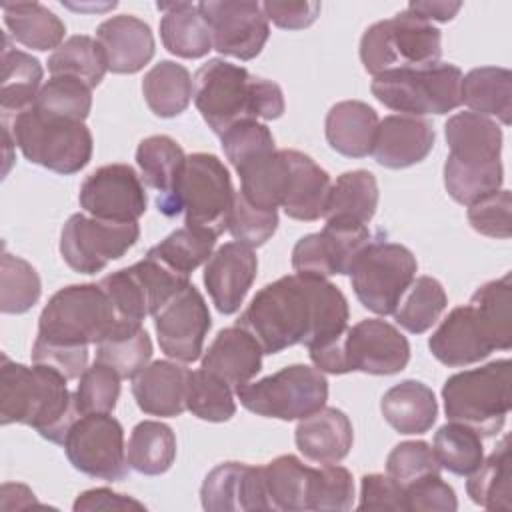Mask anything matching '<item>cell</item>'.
Segmentation results:
<instances>
[{"label": "cell", "instance_id": "60", "mask_svg": "<svg viewBox=\"0 0 512 512\" xmlns=\"http://www.w3.org/2000/svg\"><path fill=\"white\" fill-rule=\"evenodd\" d=\"M32 362L50 366L60 374H64L68 380H72V378H80L88 368V348L56 346L36 338L32 346Z\"/></svg>", "mask_w": 512, "mask_h": 512}, {"label": "cell", "instance_id": "15", "mask_svg": "<svg viewBox=\"0 0 512 512\" xmlns=\"http://www.w3.org/2000/svg\"><path fill=\"white\" fill-rule=\"evenodd\" d=\"M204 16L212 48L238 60L256 58L268 36L270 26L260 2L254 0H208L198 4Z\"/></svg>", "mask_w": 512, "mask_h": 512}, {"label": "cell", "instance_id": "26", "mask_svg": "<svg viewBox=\"0 0 512 512\" xmlns=\"http://www.w3.org/2000/svg\"><path fill=\"white\" fill-rule=\"evenodd\" d=\"M190 370L182 362L156 360L132 378V396L144 414L174 418L186 410Z\"/></svg>", "mask_w": 512, "mask_h": 512}, {"label": "cell", "instance_id": "55", "mask_svg": "<svg viewBox=\"0 0 512 512\" xmlns=\"http://www.w3.org/2000/svg\"><path fill=\"white\" fill-rule=\"evenodd\" d=\"M434 448L424 440H406L396 444L386 458V474L404 490L416 480L440 474Z\"/></svg>", "mask_w": 512, "mask_h": 512}, {"label": "cell", "instance_id": "38", "mask_svg": "<svg viewBox=\"0 0 512 512\" xmlns=\"http://www.w3.org/2000/svg\"><path fill=\"white\" fill-rule=\"evenodd\" d=\"M462 104L470 112L496 116L508 126L512 118V72L500 66L472 68L462 76Z\"/></svg>", "mask_w": 512, "mask_h": 512}, {"label": "cell", "instance_id": "50", "mask_svg": "<svg viewBox=\"0 0 512 512\" xmlns=\"http://www.w3.org/2000/svg\"><path fill=\"white\" fill-rule=\"evenodd\" d=\"M42 294V282L36 268L10 252L2 254L0 272V310L4 314L28 312Z\"/></svg>", "mask_w": 512, "mask_h": 512}, {"label": "cell", "instance_id": "58", "mask_svg": "<svg viewBox=\"0 0 512 512\" xmlns=\"http://www.w3.org/2000/svg\"><path fill=\"white\" fill-rule=\"evenodd\" d=\"M220 142L226 158L234 168L260 152L276 148L270 128L258 120H244L234 124L220 136Z\"/></svg>", "mask_w": 512, "mask_h": 512}, {"label": "cell", "instance_id": "14", "mask_svg": "<svg viewBox=\"0 0 512 512\" xmlns=\"http://www.w3.org/2000/svg\"><path fill=\"white\" fill-rule=\"evenodd\" d=\"M70 464L92 478L118 482L128 474L124 428L112 414H82L64 442Z\"/></svg>", "mask_w": 512, "mask_h": 512}, {"label": "cell", "instance_id": "4", "mask_svg": "<svg viewBox=\"0 0 512 512\" xmlns=\"http://www.w3.org/2000/svg\"><path fill=\"white\" fill-rule=\"evenodd\" d=\"M24 158L56 174H76L92 158V132L82 120L38 110L34 104L10 120H2Z\"/></svg>", "mask_w": 512, "mask_h": 512}, {"label": "cell", "instance_id": "12", "mask_svg": "<svg viewBox=\"0 0 512 512\" xmlns=\"http://www.w3.org/2000/svg\"><path fill=\"white\" fill-rule=\"evenodd\" d=\"M98 284L108 294L120 320L142 324L146 316H154L174 294L188 286L190 276L178 274L146 254L144 260L104 276Z\"/></svg>", "mask_w": 512, "mask_h": 512}, {"label": "cell", "instance_id": "33", "mask_svg": "<svg viewBox=\"0 0 512 512\" xmlns=\"http://www.w3.org/2000/svg\"><path fill=\"white\" fill-rule=\"evenodd\" d=\"M384 420L400 434H424L438 418V402L430 386L420 380H402L380 400Z\"/></svg>", "mask_w": 512, "mask_h": 512}, {"label": "cell", "instance_id": "49", "mask_svg": "<svg viewBox=\"0 0 512 512\" xmlns=\"http://www.w3.org/2000/svg\"><path fill=\"white\" fill-rule=\"evenodd\" d=\"M214 244H216L214 236L200 232L196 228L182 226L170 232L156 246H152L148 254L164 262L174 272L190 276V272H194L200 264L208 262V258L212 256Z\"/></svg>", "mask_w": 512, "mask_h": 512}, {"label": "cell", "instance_id": "48", "mask_svg": "<svg viewBox=\"0 0 512 512\" xmlns=\"http://www.w3.org/2000/svg\"><path fill=\"white\" fill-rule=\"evenodd\" d=\"M186 410L206 422L230 420L236 414L232 386L204 368L190 370L186 386Z\"/></svg>", "mask_w": 512, "mask_h": 512}, {"label": "cell", "instance_id": "21", "mask_svg": "<svg viewBox=\"0 0 512 512\" xmlns=\"http://www.w3.org/2000/svg\"><path fill=\"white\" fill-rule=\"evenodd\" d=\"M200 500L208 512L272 510L264 466L244 462H224L212 468L200 486Z\"/></svg>", "mask_w": 512, "mask_h": 512}, {"label": "cell", "instance_id": "40", "mask_svg": "<svg viewBox=\"0 0 512 512\" xmlns=\"http://www.w3.org/2000/svg\"><path fill=\"white\" fill-rule=\"evenodd\" d=\"M142 94L156 116L174 118L188 108L194 96V80L182 64L160 60L144 74Z\"/></svg>", "mask_w": 512, "mask_h": 512}, {"label": "cell", "instance_id": "62", "mask_svg": "<svg viewBox=\"0 0 512 512\" xmlns=\"http://www.w3.org/2000/svg\"><path fill=\"white\" fill-rule=\"evenodd\" d=\"M262 10L268 22L276 24L284 30H302L314 24L318 18L322 4L320 2H262Z\"/></svg>", "mask_w": 512, "mask_h": 512}, {"label": "cell", "instance_id": "10", "mask_svg": "<svg viewBox=\"0 0 512 512\" xmlns=\"http://www.w3.org/2000/svg\"><path fill=\"white\" fill-rule=\"evenodd\" d=\"M416 256L402 244L372 238L350 268V284L358 302L374 314L388 316L416 278Z\"/></svg>", "mask_w": 512, "mask_h": 512}, {"label": "cell", "instance_id": "64", "mask_svg": "<svg viewBox=\"0 0 512 512\" xmlns=\"http://www.w3.org/2000/svg\"><path fill=\"white\" fill-rule=\"evenodd\" d=\"M460 8H462V2L418 0V2H410L406 10L432 24V20H436V22H448V20H452V18L458 14Z\"/></svg>", "mask_w": 512, "mask_h": 512}, {"label": "cell", "instance_id": "19", "mask_svg": "<svg viewBox=\"0 0 512 512\" xmlns=\"http://www.w3.org/2000/svg\"><path fill=\"white\" fill-rule=\"evenodd\" d=\"M86 214L114 222H138L146 212V188L128 164H106L90 172L78 194Z\"/></svg>", "mask_w": 512, "mask_h": 512}, {"label": "cell", "instance_id": "35", "mask_svg": "<svg viewBox=\"0 0 512 512\" xmlns=\"http://www.w3.org/2000/svg\"><path fill=\"white\" fill-rule=\"evenodd\" d=\"M240 176V194L256 208L278 210L288 186V160L284 150H266L234 168Z\"/></svg>", "mask_w": 512, "mask_h": 512}, {"label": "cell", "instance_id": "11", "mask_svg": "<svg viewBox=\"0 0 512 512\" xmlns=\"http://www.w3.org/2000/svg\"><path fill=\"white\" fill-rule=\"evenodd\" d=\"M234 186L224 162L208 152L186 156L178 186V206L184 212V224L218 238L228 230Z\"/></svg>", "mask_w": 512, "mask_h": 512}, {"label": "cell", "instance_id": "5", "mask_svg": "<svg viewBox=\"0 0 512 512\" xmlns=\"http://www.w3.org/2000/svg\"><path fill=\"white\" fill-rule=\"evenodd\" d=\"M120 322L100 284H70L52 294L38 318L36 338L56 346L88 348L102 342Z\"/></svg>", "mask_w": 512, "mask_h": 512}, {"label": "cell", "instance_id": "32", "mask_svg": "<svg viewBox=\"0 0 512 512\" xmlns=\"http://www.w3.org/2000/svg\"><path fill=\"white\" fill-rule=\"evenodd\" d=\"M42 64L28 52L10 44L8 32L2 34V82H0V110L2 120L28 110L42 88Z\"/></svg>", "mask_w": 512, "mask_h": 512}, {"label": "cell", "instance_id": "3", "mask_svg": "<svg viewBox=\"0 0 512 512\" xmlns=\"http://www.w3.org/2000/svg\"><path fill=\"white\" fill-rule=\"evenodd\" d=\"M194 104L216 136L244 120H276L286 110L276 82L222 58H210L196 70Z\"/></svg>", "mask_w": 512, "mask_h": 512}, {"label": "cell", "instance_id": "2", "mask_svg": "<svg viewBox=\"0 0 512 512\" xmlns=\"http://www.w3.org/2000/svg\"><path fill=\"white\" fill-rule=\"evenodd\" d=\"M68 378L58 370L34 364L24 366L2 354L0 366V422L32 426L42 438L62 444L80 416Z\"/></svg>", "mask_w": 512, "mask_h": 512}, {"label": "cell", "instance_id": "27", "mask_svg": "<svg viewBox=\"0 0 512 512\" xmlns=\"http://www.w3.org/2000/svg\"><path fill=\"white\" fill-rule=\"evenodd\" d=\"M262 346L242 326H230L216 334L202 356V368L222 378L234 390L248 384L262 370Z\"/></svg>", "mask_w": 512, "mask_h": 512}, {"label": "cell", "instance_id": "23", "mask_svg": "<svg viewBox=\"0 0 512 512\" xmlns=\"http://www.w3.org/2000/svg\"><path fill=\"white\" fill-rule=\"evenodd\" d=\"M434 140V126L426 118L390 114L378 122L372 156L384 168H408L432 152Z\"/></svg>", "mask_w": 512, "mask_h": 512}, {"label": "cell", "instance_id": "29", "mask_svg": "<svg viewBox=\"0 0 512 512\" xmlns=\"http://www.w3.org/2000/svg\"><path fill=\"white\" fill-rule=\"evenodd\" d=\"M284 154L290 176L280 208L292 220L314 222L324 214L326 198L332 186L330 174L304 152L284 150Z\"/></svg>", "mask_w": 512, "mask_h": 512}, {"label": "cell", "instance_id": "18", "mask_svg": "<svg viewBox=\"0 0 512 512\" xmlns=\"http://www.w3.org/2000/svg\"><path fill=\"white\" fill-rule=\"evenodd\" d=\"M372 240L366 224L326 222L322 232L300 238L292 248V268L296 274L328 278L350 274L362 248Z\"/></svg>", "mask_w": 512, "mask_h": 512}, {"label": "cell", "instance_id": "17", "mask_svg": "<svg viewBox=\"0 0 512 512\" xmlns=\"http://www.w3.org/2000/svg\"><path fill=\"white\" fill-rule=\"evenodd\" d=\"M152 318L158 346L168 358L190 364L202 356L212 318L204 296L194 284L174 294Z\"/></svg>", "mask_w": 512, "mask_h": 512}, {"label": "cell", "instance_id": "16", "mask_svg": "<svg viewBox=\"0 0 512 512\" xmlns=\"http://www.w3.org/2000/svg\"><path fill=\"white\" fill-rule=\"evenodd\" d=\"M340 352L346 372L376 376L398 374L410 360L406 336L380 318H366L346 328L340 336Z\"/></svg>", "mask_w": 512, "mask_h": 512}, {"label": "cell", "instance_id": "30", "mask_svg": "<svg viewBox=\"0 0 512 512\" xmlns=\"http://www.w3.org/2000/svg\"><path fill=\"white\" fill-rule=\"evenodd\" d=\"M444 136L450 158L462 164H492L500 160L502 130L500 126L476 112H458L444 124Z\"/></svg>", "mask_w": 512, "mask_h": 512}, {"label": "cell", "instance_id": "57", "mask_svg": "<svg viewBox=\"0 0 512 512\" xmlns=\"http://www.w3.org/2000/svg\"><path fill=\"white\" fill-rule=\"evenodd\" d=\"M512 196L510 190H496L468 206L466 218L472 226L474 232L488 236V238H498V240H508L512 234Z\"/></svg>", "mask_w": 512, "mask_h": 512}, {"label": "cell", "instance_id": "41", "mask_svg": "<svg viewBox=\"0 0 512 512\" xmlns=\"http://www.w3.org/2000/svg\"><path fill=\"white\" fill-rule=\"evenodd\" d=\"M152 358V340L140 322L120 320L116 328L96 344V362L110 366L122 380L134 378Z\"/></svg>", "mask_w": 512, "mask_h": 512}, {"label": "cell", "instance_id": "56", "mask_svg": "<svg viewBox=\"0 0 512 512\" xmlns=\"http://www.w3.org/2000/svg\"><path fill=\"white\" fill-rule=\"evenodd\" d=\"M278 228V212L252 206L240 192L234 194V206L228 222V232L236 242L250 248L266 244Z\"/></svg>", "mask_w": 512, "mask_h": 512}, {"label": "cell", "instance_id": "42", "mask_svg": "<svg viewBox=\"0 0 512 512\" xmlns=\"http://www.w3.org/2000/svg\"><path fill=\"white\" fill-rule=\"evenodd\" d=\"M128 466L144 476H160L170 470L176 458V436L172 428L158 420L138 422L126 446Z\"/></svg>", "mask_w": 512, "mask_h": 512}, {"label": "cell", "instance_id": "46", "mask_svg": "<svg viewBox=\"0 0 512 512\" xmlns=\"http://www.w3.org/2000/svg\"><path fill=\"white\" fill-rule=\"evenodd\" d=\"M432 448L440 468L456 476H468L484 460L482 436L458 422H448L440 426L434 434Z\"/></svg>", "mask_w": 512, "mask_h": 512}, {"label": "cell", "instance_id": "52", "mask_svg": "<svg viewBox=\"0 0 512 512\" xmlns=\"http://www.w3.org/2000/svg\"><path fill=\"white\" fill-rule=\"evenodd\" d=\"M34 106L54 116L84 122L92 108V88L70 76H52L42 84Z\"/></svg>", "mask_w": 512, "mask_h": 512}, {"label": "cell", "instance_id": "13", "mask_svg": "<svg viewBox=\"0 0 512 512\" xmlns=\"http://www.w3.org/2000/svg\"><path fill=\"white\" fill-rule=\"evenodd\" d=\"M138 238V222H114L76 212L60 232V256L74 272L96 274L122 258Z\"/></svg>", "mask_w": 512, "mask_h": 512}, {"label": "cell", "instance_id": "28", "mask_svg": "<svg viewBox=\"0 0 512 512\" xmlns=\"http://www.w3.org/2000/svg\"><path fill=\"white\" fill-rule=\"evenodd\" d=\"M294 440L304 458L316 464H338L354 442L350 418L332 406H322L310 416L298 420Z\"/></svg>", "mask_w": 512, "mask_h": 512}, {"label": "cell", "instance_id": "44", "mask_svg": "<svg viewBox=\"0 0 512 512\" xmlns=\"http://www.w3.org/2000/svg\"><path fill=\"white\" fill-rule=\"evenodd\" d=\"M48 70L52 76H70L90 88H96L108 70V62L96 38L76 34L64 40L48 56Z\"/></svg>", "mask_w": 512, "mask_h": 512}, {"label": "cell", "instance_id": "22", "mask_svg": "<svg viewBox=\"0 0 512 512\" xmlns=\"http://www.w3.org/2000/svg\"><path fill=\"white\" fill-rule=\"evenodd\" d=\"M258 272V258L254 248L242 242L222 244L204 266V286L220 314H234Z\"/></svg>", "mask_w": 512, "mask_h": 512}, {"label": "cell", "instance_id": "7", "mask_svg": "<svg viewBox=\"0 0 512 512\" xmlns=\"http://www.w3.org/2000/svg\"><path fill=\"white\" fill-rule=\"evenodd\" d=\"M440 56V30L408 10L372 24L360 38V60L372 76L426 68L438 64Z\"/></svg>", "mask_w": 512, "mask_h": 512}, {"label": "cell", "instance_id": "61", "mask_svg": "<svg viewBox=\"0 0 512 512\" xmlns=\"http://www.w3.org/2000/svg\"><path fill=\"white\" fill-rule=\"evenodd\" d=\"M360 510H404V490L388 474H364L360 480Z\"/></svg>", "mask_w": 512, "mask_h": 512}, {"label": "cell", "instance_id": "9", "mask_svg": "<svg viewBox=\"0 0 512 512\" xmlns=\"http://www.w3.org/2000/svg\"><path fill=\"white\" fill-rule=\"evenodd\" d=\"M240 404L264 418L302 420L326 406L328 380L308 364H290L256 382L236 388Z\"/></svg>", "mask_w": 512, "mask_h": 512}, {"label": "cell", "instance_id": "36", "mask_svg": "<svg viewBox=\"0 0 512 512\" xmlns=\"http://www.w3.org/2000/svg\"><path fill=\"white\" fill-rule=\"evenodd\" d=\"M378 182L368 170L344 172L332 182L324 214L326 222L368 224L378 208Z\"/></svg>", "mask_w": 512, "mask_h": 512}, {"label": "cell", "instance_id": "25", "mask_svg": "<svg viewBox=\"0 0 512 512\" xmlns=\"http://www.w3.org/2000/svg\"><path fill=\"white\" fill-rule=\"evenodd\" d=\"M108 70L114 74H136L154 56L156 44L150 26L132 16L120 14L104 20L96 30Z\"/></svg>", "mask_w": 512, "mask_h": 512}, {"label": "cell", "instance_id": "53", "mask_svg": "<svg viewBox=\"0 0 512 512\" xmlns=\"http://www.w3.org/2000/svg\"><path fill=\"white\" fill-rule=\"evenodd\" d=\"M354 504V478L348 468L338 464H322L312 468L308 510L344 512Z\"/></svg>", "mask_w": 512, "mask_h": 512}, {"label": "cell", "instance_id": "8", "mask_svg": "<svg viewBox=\"0 0 512 512\" xmlns=\"http://www.w3.org/2000/svg\"><path fill=\"white\" fill-rule=\"evenodd\" d=\"M462 70L448 62L374 76L370 90L386 108L406 114H448L462 104Z\"/></svg>", "mask_w": 512, "mask_h": 512}, {"label": "cell", "instance_id": "43", "mask_svg": "<svg viewBox=\"0 0 512 512\" xmlns=\"http://www.w3.org/2000/svg\"><path fill=\"white\" fill-rule=\"evenodd\" d=\"M312 466H306L294 454H282L264 466L266 492L272 510L300 512L308 510Z\"/></svg>", "mask_w": 512, "mask_h": 512}, {"label": "cell", "instance_id": "51", "mask_svg": "<svg viewBox=\"0 0 512 512\" xmlns=\"http://www.w3.org/2000/svg\"><path fill=\"white\" fill-rule=\"evenodd\" d=\"M470 304L482 314L488 328L496 338L498 350H508L512 346V276H504L482 284L470 298Z\"/></svg>", "mask_w": 512, "mask_h": 512}, {"label": "cell", "instance_id": "37", "mask_svg": "<svg viewBox=\"0 0 512 512\" xmlns=\"http://www.w3.org/2000/svg\"><path fill=\"white\" fill-rule=\"evenodd\" d=\"M8 36L32 50H56L64 42V22L40 2H2Z\"/></svg>", "mask_w": 512, "mask_h": 512}, {"label": "cell", "instance_id": "1", "mask_svg": "<svg viewBox=\"0 0 512 512\" xmlns=\"http://www.w3.org/2000/svg\"><path fill=\"white\" fill-rule=\"evenodd\" d=\"M348 316V300L336 284L294 272L260 288L236 324L258 340L264 354H278L342 334Z\"/></svg>", "mask_w": 512, "mask_h": 512}, {"label": "cell", "instance_id": "63", "mask_svg": "<svg viewBox=\"0 0 512 512\" xmlns=\"http://www.w3.org/2000/svg\"><path fill=\"white\" fill-rule=\"evenodd\" d=\"M74 512H90V510H146L142 502L132 496L112 492L110 488H92L82 492L74 500Z\"/></svg>", "mask_w": 512, "mask_h": 512}, {"label": "cell", "instance_id": "45", "mask_svg": "<svg viewBox=\"0 0 512 512\" xmlns=\"http://www.w3.org/2000/svg\"><path fill=\"white\" fill-rule=\"evenodd\" d=\"M446 304L448 296L444 286L432 276H418L412 280L392 314L400 328L410 334H422L438 322Z\"/></svg>", "mask_w": 512, "mask_h": 512}, {"label": "cell", "instance_id": "39", "mask_svg": "<svg viewBox=\"0 0 512 512\" xmlns=\"http://www.w3.org/2000/svg\"><path fill=\"white\" fill-rule=\"evenodd\" d=\"M466 492L470 500L486 510H512L510 438L504 436L494 452L468 474Z\"/></svg>", "mask_w": 512, "mask_h": 512}, {"label": "cell", "instance_id": "54", "mask_svg": "<svg viewBox=\"0 0 512 512\" xmlns=\"http://www.w3.org/2000/svg\"><path fill=\"white\" fill-rule=\"evenodd\" d=\"M120 380L110 366L94 360L80 376L74 392L78 414H112L120 396Z\"/></svg>", "mask_w": 512, "mask_h": 512}, {"label": "cell", "instance_id": "24", "mask_svg": "<svg viewBox=\"0 0 512 512\" xmlns=\"http://www.w3.org/2000/svg\"><path fill=\"white\" fill-rule=\"evenodd\" d=\"M136 164L144 182L158 192L156 208L166 218L180 214L178 186L186 164L182 146L164 134L144 138L136 148Z\"/></svg>", "mask_w": 512, "mask_h": 512}, {"label": "cell", "instance_id": "6", "mask_svg": "<svg viewBox=\"0 0 512 512\" xmlns=\"http://www.w3.org/2000/svg\"><path fill=\"white\" fill-rule=\"evenodd\" d=\"M442 400L450 422L464 424L482 438L496 436L510 412V360L452 374L442 386Z\"/></svg>", "mask_w": 512, "mask_h": 512}, {"label": "cell", "instance_id": "47", "mask_svg": "<svg viewBox=\"0 0 512 512\" xmlns=\"http://www.w3.org/2000/svg\"><path fill=\"white\" fill-rule=\"evenodd\" d=\"M504 168L502 162L492 164H462L454 158L444 162V186L450 198L458 204L470 206L472 202L502 188Z\"/></svg>", "mask_w": 512, "mask_h": 512}, {"label": "cell", "instance_id": "31", "mask_svg": "<svg viewBox=\"0 0 512 512\" xmlns=\"http://www.w3.org/2000/svg\"><path fill=\"white\" fill-rule=\"evenodd\" d=\"M378 122L376 110L362 100L336 102L326 114V140L346 158H364L372 154Z\"/></svg>", "mask_w": 512, "mask_h": 512}, {"label": "cell", "instance_id": "59", "mask_svg": "<svg viewBox=\"0 0 512 512\" xmlns=\"http://www.w3.org/2000/svg\"><path fill=\"white\" fill-rule=\"evenodd\" d=\"M458 508V500L454 488L446 484L440 474L424 476L414 484L404 488V510L422 512V510H438V512H454Z\"/></svg>", "mask_w": 512, "mask_h": 512}, {"label": "cell", "instance_id": "20", "mask_svg": "<svg viewBox=\"0 0 512 512\" xmlns=\"http://www.w3.org/2000/svg\"><path fill=\"white\" fill-rule=\"evenodd\" d=\"M428 348L440 364L450 368L476 364L498 350L492 330L470 302L448 312L428 338Z\"/></svg>", "mask_w": 512, "mask_h": 512}, {"label": "cell", "instance_id": "34", "mask_svg": "<svg viewBox=\"0 0 512 512\" xmlns=\"http://www.w3.org/2000/svg\"><path fill=\"white\" fill-rule=\"evenodd\" d=\"M162 10L160 38L164 48L180 58H202L212 50V36L198 4L158 2Z\"/></svg>", "mask_w": 512, "mask_h": 512}]
</instances>
